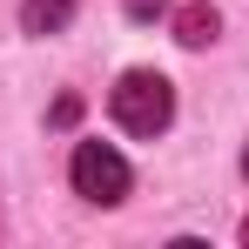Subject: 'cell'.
Wrapping results in <instances>:
<instances>
[{
    "mask_svg": "<svg viewBox=\"0 0 249 249\" xmlns=\"http://www.w3.org/2000/svg\"><path fill=\"white\" fill-rule=\"evenodd\" d=\"M108 115L128 128V135H162L168 122H175V88H168V74H155V68H128L122 81H115V94H108Z\"/></svg>",
    "mask_w": 249,
    "mask_h": 249,
    "instance_id": "obj_1",
    "label": "cell"
},
{
    "mask_svg": "<svg viewBox=\"0 0 249 249\" xmlns=\"http://www.w3.org/2000/svg\"><path fill=\"white\" fill-rule=\"evenodd\" d=\"M68 182H74V196L88 202H122L128 196V162L108 148V142H74V162H68Z\"/></svg>",
    "mask_w": 249,
    "mask_h": 249,
    "instance_id": "obj_2",
    "label": "cell"
},
{
    "mask_svg": "<svg viewBox=\"0 0 249 249\" xmlns=\"http://www.w3.org/2000/svg\"><path fill=\"white\" fill-rule=\"evenodd\" d=\"M68 20H74V0H27L20 7V27L27 34H61Z\"/></svg>",
    "mask_w": 249,
    "mask_h": 249,
    "instance_id": "obj_3",
    "label": "cell"
},
{
    "mask_svg": "<svg viewBox=\"0 0 249 249\" xmlns=\"http://www.w3.org/2000/svg\"><path fill=\"white\" fill-rule=\"evenodd\" d=\"M215 27H222V20H215V7H202V0L175 14V41H182V47H209V41H215Z\"/></svg>",
    "mask_w": 249,
    "mask_h": 249,
    "instance_id": "obj_4",
    "label": "cell"
},
{
    "mask_svg": "<svg viewBox=\"0 0 249 249\" xmlns=\"http://www.w3.org/2000/svg\"><path fill=\"white\" fill-rule=\"evenodd\" d=\"M128 14L135 20H155V14H168V0H128Z\"/></svg>",
    "mask_w": 249,
    "mask_h": 249,
    "instance_id": "obj_5",
    "label": "cell"
},
{
    "mask_svg": "<svg viewBox=\"0 0 249 249\" xmlns=\"http://www.w3.org/2000/svg\"><path fill=\"white\" fill-rule=\"evenodd\" d=\"M243 175H249V148H243Z\"/></svg>",
    "mask_w": 249,
    "mask_h": 249,
    "instance_id": "obj_6",
    "label": "cell"
},
{
    "mask_svg": "<svg viewBox=\"0 0 249 249\" xmlns=\"http://www.w3.org/2000/svg\"><path fill=\"white\" fill-rule=\"evenodd\" d=\"M243 243H249V222H243Z\"/></svg>",
    "mask_w": 249,
    "mask_h": 249,
    "instance_id": "obj_7",
    "label": "cell"
}]
</instances>
